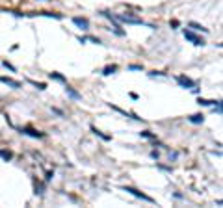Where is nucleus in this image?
<instances>
[{
  "mask_svg": "<svg viewBox=\"0 0 223 208\" xmlns=\"http://www.w3.org/2000/svg\"><path fill=\"white\" fill-rule=\"evenodd\" d=\"M123 192H127V193H130V195H134V197H138V199H141V201L154 203L153 197H149V195H145V193H141V192H138V190H134V188H130V186H123Z\"/></svg>",
  "mask_w": 223,
  "mask_h": 208,
  "instance_id": "obj_1",
  "label": "nucleus"
},
{
  "mask_svg": "<svg viewBox=\"0 0 223 208\" xmlns=\"http://www.w3.org/2000/svg\"><path fill=\"white\" fill-rule=\"evenodd\" d=\"M37 15H43V17H52V19H63V15L61 13H48V11H41V13H37Z\"/></svg>",
  "mask_w": 223,
  "mask_h": 208,
  "instance_id": "obj_14",
  "label": "nucleus"
},
{
  "mask_svg": "<svg viewBox=\"0 0 223 208\" xmlns=\"http://www.w3.org/2000/svg\"><path fill=\"white\" fill-rule=\"evenodd\" d=\"M140 136H141V138H147V139H154V141H156V136H154V134H151L149 130H143V132H140Z\"/></svg>",
  "mask_w": 223,
  "mask_h": 208,
  "instance_id": "obj_17",
  "label": "nucleus"
},
{
  "mask_svg": "<svg viewBox=\"0 0 223 208\" xmlns=\"http://www.w3.org/2000/svg\"><path fill=\"white\" fill-rule=\"evenodd\" d=\"M65 93H67L71 99H74V100H82V95H80L78 91H74V89H73L69 84H65Z\"/></svg>",
  "mask_w": 223,
  "mask_h": 208,
  "instance_id": "obj_8",
  "label": "nucleus"
},
{
  "mask_svg": "<svg viewBox=\"0 0 223 208\" xmlns=\"http://www.w3.org/2000/svg\"><path fill=\"white\" fill-rule=\"evenodd\" d=\"M151 158H153V160H158V158H160V154H158L156 151H153V153H151Z\"/></svg>",
  "mask_w": 223,
  "mask_h": 208,
  "instance_id": "obj_22",
  "label": "nucleus"
},
{
  "mask_svg": "<svg viewBox=\"0 0 223 208\" xmlns=\"http://www.w3.org/2000/svg\"><path fill=\"white\" fill-rule=\"evenodd\" d=\"M28 82H30L32 86H35L37 89H45V87H47V84H43V82H35V80H28Z\"/></svg>",
  "mask_w": 223,
  "mask_h": 208,
  "instance_id": "obj_18",
  "label": "nucleus"
},
{
  "mask_svg": "<svg viewBox=\"0 0 223 208\" xmlns=\"http://www.w3.org/2000/svg\"><path fill=\"white\" fill-rule=\"evenodd\" d=\"M48 76H50V80H56V82H61V84H67V80H65V76H63V74H60V73H50Z\"/></svg>",
  "mask_w": 223,
  "mask_h": 208,
  "instance_id": "obj_11",
  "label": "nucleus"
},
{
  "mask_svg": "<svg viewBox=\"0 0 223 208\" xmlns=\"http://www.w3.org/2000/svg\"><path fill=\"white\" fill-rule=\"evenodd\" d=\"M128 69H130V71H141L143 67H141V65H130Z\"/></svg>",
  "mask_w": 223,
  "mask_h": 208,
  "instance_id": "obj_21",
  "label": "nucleus"
},
{
  "mask_svg": "<svg viewBox=\"0 0 223 208\" xmlns=\"http://www.w3.org/2000/svg\"><path fill=\"white\" fill-rule=\"evenodd\" d=\"M20 132H22V134H26V136H30V138H37V139L45 138V134H43V132H37V130H33V128H30V126L20 128Z\"/></svg>",
  "mask_w": 223,
  "mask_h": 208,
  "instance_id": "obj_5",
  "label": "nucleus"
},
{
  "mask_svg": "<svg viewBox=\"0 0 223 208\" xmlns=\"http://www.w3.org/2000/svg\"><path fill=\"white\" fill-rule=\"evenodd\" d=\"M177 82H179V86H181V87H186V89L195 87V82H194L192 78L184 76V74H179V76H177Z\"/></svg>",
  "mask_w": 223,
  "mask_h": 208,
  "instance_id": "obj_4",
  "label": "nucleus"
},
{
  "mask_svg": "<svg viewBox=\"0 0 223 208\" xmlns=\"http://www.w3.org/2000/svg\"><path fill=\"white\" fill-rule=\"evenodd\" d=\"M89 128H91V132H93L95 136H99L100 139H104V141H110V139H112V136H106V134H102V132H100V130H99L97 126H93V125H91Z\"/></svg>",
  "mask_w": 223,
  "mask_h": 208,
  "instance_id": "obj_9",
  "label": "nucleus"
},
{
  "mask_svg": "<svg viewBox=\"0 0 223 208\" xmlns=\"http://www.w3.org/2000/svg\"><path fill=\"white\" fill-rule=\"evenodd\" d=\"M84 41H91V43H95V45H100V39H99V37H91V35H89V37H84Z\"/></svg>",
  "mask_w": 223,
  "mask_h": 208,
  "instance_id": "obj_19",
  "label": "nucleus"
},
{
  "mask_svg": "<svg viewBox=\"0 0 223 208\" xmlns=\"http://www.w3.org/2000/svg\"><path fill=\"white\" fill-rule=\"evenodd\" d=\"M197 102H199L201 106H214L218 100H208V99H201V97H199V100H197Z\"/></svg>",
  "mask_w": 223,
  "mask_h": 208,
  "instance_id": "obj_16",
  "label": "nucleus"
},
{
  "mask_svg": "<svg viewBox=\"0 0 223 208\" xmlns=\"http://www.w3.org/2000/svg\"><path fill=\"white\" fill-rule=\"evenodd\" d=\"M0 82L6 84V86H9V87H13V89H19V87H20V82H17V80H13V78H7V76H0Z\"/></svg>",
  "mask_w": 223,
  "mask_h": 208,
  "instance_id": "obj_7",
  "label": "nucleus"
},
{
  "mask_svg": "<svg viewBox=\"0 0 223 208\" xmlns=\"http://www.w3.org/2000/svg\"><path fill=\"white\" fill-rule=\"evenodd\" d=\"M184 37H186L188 41H192L194 45H197V46H203V45H205V39L199 37L197 33H194L192 30H184Z\"/></svg>",
  "mask_w": 223,
  "mask_h": 208,
  "instance_id": "obj_3",
  "label": "nucleus"
},
{
  "mask_svg": "<svg viewBox=\"0 0 223 208\" xmlns=\"http://www.w3.org/2000/svg\"><path fill=\"white\" fill-rule=\"evenodd\" d=\"M73 22H74L78 28H82V30H89V20L84 19V17H73Z\"/></svg>",
  "mask_w": 223,
  "mask_h": 208,
  "instance_id": "obj_6",
  "label": "nucleus"
},
{
  "mask_svg": "<svg viewBox=\"0 0 223 208\" xmlns=\"http://www.w3.org/2000/svg\"><path fill=\"white\" fill-rule=\"evenodd\" d=\"M0 158L6 160V162H9V160L13 158V153H11L9 149H0Z\"/></svg>",
  "mask_w": 223,
  "mask_h": 208,
  "instance_id": "obj_10",
  "label": "nucleus"
},
{
  "mask_svg": "<svg viewBox=\"0 0 223 208\" xmlns=\"http://www.w3.org/2000/svg\"><path fill=\"white\" fill-rule=\"evenodd\" d=\"M115 71H117V65H108V67L102 69V74H104V76H110V74H114Z\"/></svg>",
  "mask_w": 223,
  "mask_h": 208,
  "instance_id": "obj_13",
  "label": "nucleus"
},
{
  "mask_svg": "<svg viewBox=\"0 0 223 208\" xmlns=\"http://www.w3.org/2000/svg\"><path fill=\"white\" fill-rule=\"evenodd\" d=\"M2 65H4V67H6V69H9V71H11V73H15V67H13V65H11V63H7V61H6V60H4V61H2Z\"/></svg>",
  "mask_w": 223,
  "mask_h": 208,
  "instance_id": "obj_20",
  "label": "nucleus"
},
{
  "mask_svg": "<svg viewBox=\"0 0 223 208\" xmlns=\"http://www.w3.org/2000/svg\"><path fill=\"white\" fill-rule=\"evenodd\" d=\"M205 121V117L201 115V113H195V115H190V123H194V125H201Z\"/></svg>",
  "mask_w": 223,
  "mask_h": 208,
  "instance_id": "obj_12",
  "label": "nucleus"
},
{
  "mask_svg": "<svg viewBox=\"0 0 223 208\" xmlns=\"http://www.w3.org/2000/svg\"><path fill=\"white\" fill-rule=\"evenodd\" d=\"M188 26H190V28H194V30H199V32H205V33L208 32V28H205V26H201V24H197V22H190Z\"/></svg>",
  "mask_w": 223,
  "mask_h": 208,
  "instance_id": "obj_15",
  "label": "nucleus"
},
{
  "mask_svg": "<svg viewBox=\"0 0 223 208\" xmlns=\"http://www.w3.org/2000/svg\"><path fill=\"white\" fill-rule=\"evenodd\" d=\"M114 19L119 20V22H127V24H145L141 19L132 17V15H114Z\"/></svg>",
  "mask_w": 223,
  "mask_h": 208,
  "instance_id": "obj_2",
  "label": "nucleus"
}]
</instances>
